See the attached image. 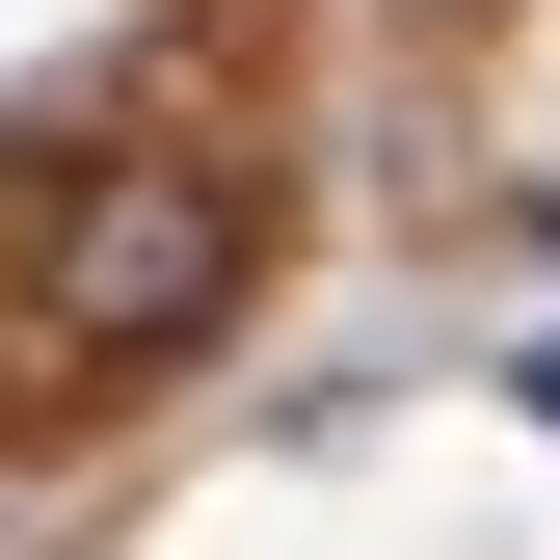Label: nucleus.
<instances>
[{
  "instance_id": "obj_2",
  "label": "nucleus",
  "mask_w": 560,
  "mask_h": 560,
  "mask_svg": "<svg viewBox=\"0 0 560 560\" xmlns=\"http://www.w3.org/2000/svg\"><path fill=\"white\" fill-rule=\"evenodd\" d=\"M534 428H560V347H534Z\"/></svg>"
},
{
  "instance_id": "obj_1",
  "label": "nucleus",
  "mask_w": 560,
  "mask_h": 560,
  "mask_svg": "<svg viewBox=\"0 0 560 560\" xmlns=\"http://www.w3.org/2000/svg\"><path fill=\"white\" fill-rule=\"evenodd\" d=\"M241 267H267V161L133 133V161H81V214L27 241V347H54V374H133V347L241 320Z\"/></svg>"
}]
</instances>
